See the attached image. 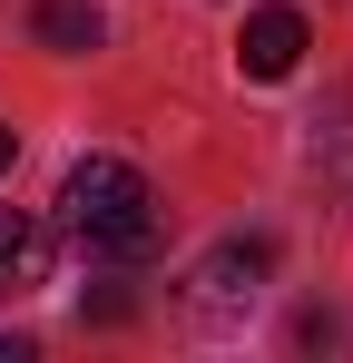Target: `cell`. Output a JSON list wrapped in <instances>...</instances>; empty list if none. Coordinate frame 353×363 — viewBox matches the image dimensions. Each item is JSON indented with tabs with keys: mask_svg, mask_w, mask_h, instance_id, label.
<instances>
[{
	"mask_svg": "<svg viewBox=\"0 0 353 363\" xmlns=\"http://www.w3.org/2000/svg\"><path fill=\"white\" fill-rule=\"evenodd\" d=\"M59 226L79 236V255H99V265H138V255L157 245V196H147V177H138L128 157H79L69 186H59Z\"/></svg>",
	"mask_w": 353,
	"mask_h": 363,
	"instance_id": "cell-1",
	"label": "cell"
},
{
	"mask_svg": "<svg viewBox=\"0 0 353 363\" xmlns=\"http://www.w3.org/2000/svg\"><path fill=\"white\" fill-rule=\"evenodd\" d=\"M265 275H275V245L265 236H226L196 275H186V314H196V324H235L245 304L265 295Z\"/></svg>",
	"mask_w": 353,
	"mask_h": 363,
	"instance_id": "cell-2",
	"label": "cell"
},
{
	"mask_svg": "<svg viewBox=\"0 0 353 363\" xmlns=\"http://www.w3.org/2000/svg\"><path fill=\"white\" fill-rule=\"evenodd\" d=\"M304 50H314V30H304V10H294V0L245 10V30H235V69H245V79H294Z\"/></svg>",
	"mask_w": 353,
	"mask_h": 363,
	"instance_id": "cell-3",
	"label": "cell"
},
{
	"mask_svg": "<svg viewBox=\"0 0 353 363\" xmlns=\"http://www.w3.org/2000/svg\"><path fill=\"white\" fill-rule=\"evenodd\" d=\"M50 285V226L30 206H0V295H30Z\"/></svg>",
	"mask_w": 353,
	"mask_h": 363,
	"instance_id": "cell-4",
	"label": "cell"
},
{
	"mask_svg": "<svg viewBox=\"0 0 353 363\" xmlns=\"http://www.w3.org/2000/svg\"><path fill=\"white\" fill-rule=\"evenodd\" d=\"M30 30H40V50H69V60H79V50H99V10H89V0H40V20H30Z\"/></svg>",
	"mask_w": 353,
	"mask_h": 363,
	"instance_id": "cell-5",
	"label": "cell"
},
{
	"mask_svg": "<svg viewBox=\"0 0 353 363\" xmlns=\"http://www.w3.org/2000/svg\"><path fill=\"white\" fill-rule=\"evenodd\" d=\"M10 157H20V138H10V118H0V167H10Z\"/></svg>",
	"mask_w": 353,
	"mask_h": 363,
	"instance_id": "cell-6",
	"label": "cell"
}]
</instances>
